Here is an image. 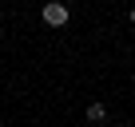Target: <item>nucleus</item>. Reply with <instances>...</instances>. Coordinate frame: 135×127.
I'll list each match as a JSON object with an SVG mask.
<instances>
[{
	"mask_svg": "<svg viewBox=\"0 0 135 127\" xmlns=\"http://www.w3.org/2000/svg\"><path fill=\"white\" fill-rule=\"evenodd\" d=\"M40 16H44V24H48V28H64V24H68V4H60V0H48V4L40 8Z\"/></svg>",
	"mask_w": 135,
	"mask_h": 127,
	"instance_id": "f257e3e1",
	"label": "nucleus"
},
{
	"mask_svg": "<svg viewBox=\"0 0 135 127\" xmlns=\"http://www.w3.org/2000/svg\"><path fill=\"white\" fill-rule=\"evenodd\" d=\"M88 119H91V123H103V119H107V103H99V99L88 103Z\"/></svg>",
	"mask_w": 135,
	"mask_h": 127,
	"instance_id": "f03ea898",
	"label": "nucleus"
},
{
	"mask_svg": "<svg viewBox=\"0 0 135 127\" xmlns=\"http://www.w3.org/2000/svg\"><path fill=\"white\" fill-rule=\"evenodd\" d=\"M131 28H135V4H131Z\"/></svg>",
	"mask_w": 135,
	"mask_h": 127,
	"instance_id": "7ed1b4c3",
	"label": "nucleus"
}]
</instances>
